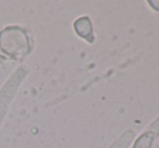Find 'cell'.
Returning <instances> with one entry per match:
<instances>
[{"mask_svg": "<svg viewBox=\"0 0 159 148\" xmlns=\"http://www.w3.org/2000/svg\"><path fill=\"white\" fill-rule=\"evenodd\" d=\"M74 29L80 37L85 38L89 43L94 42L93 25H92L91 20L87 16L77 19L74 22Z\"/></svg>", "mask_w": 159, "mask_h": 148, "instance_id": "obj_2", "label": "cell"}, {"mask_svg": "<svg viewBox=\"0 0 159 148\" xmlns=\"http://www.w3.org/2000/svg\"><path fill=\"white\" fill-rule=\"evenodd\" d=\"M148 3L152 6V8H154L157 11H159V0H149Z\"/></svg>", "mask_w": 159, "mask_h": 148, "instance_id": "obj_4", "label": "cell"}, {"mask_svg": "<svg viewBox=\"0 0 159 148\" xmlns=\"http://www.w3.org/2000/svg\"><path fill=\"white\" fill-rule=\"evenodd\" d=\"M30 40L24 29L9 26L0 32V49L12 58H22L30 52Z\"/></svg>", "mask_w": 159, "mask_h": 148, "instance_id": "obj_1", "label": "cell"}, {"mask_svg": "<svg viewBox=\"0 0 159 148\" xmlns=\"http://www.w3.org/2000/svg\"><path fill=\"white\" fill-rule=\"evenodd\" d=\"M152 141H154V134L150 132H147L145 134L141 135L136 139L133 148H150Z\"/></svg>", "mask_w": 159, "mask_h": 148, "instance_id": "obj_3", "label": "cell"}]
</instances>
